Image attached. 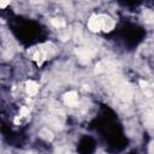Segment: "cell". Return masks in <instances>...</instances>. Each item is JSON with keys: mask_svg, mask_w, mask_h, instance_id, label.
<instances>
[{"mask_svg": "<svg viewBox=\"0 0 154 154\" xmlns=\"http://www.w3.org/2000/svg\"><path fill=\"white\" fill-rule=\"evenodd\" d=\"M52 24H53L55 28L60 29V28H65L66 22H65L63 18H53V19H52Z\"/></svg>", "mask_w": 154, "mask_h": 154, "instance_id": "cell-5", "label": "cell"}, {"mask_svg": "<svg viewBox=\"0 0 154 154\" xmlns=\"http://www.w3.org/2000/svg\"><path fill=\"white\" fill-rule=\"evenodd\" d=\"M26 91H28V94L29 95H35L37 91H38V85H37V83H35L34 81H29V82H26Z\"/></svg>", "mask_w": 154, "mask_h": 154, "instance_id": "cell-4", "label": "cell"}, {"mask_svg": "<svg viewBox=\"0 0 154 154\" xmlns=\"http://www.w3.org/2000/svg\"><path fill=\"white\" fill-rule=\"evenodd\" d=\"M78 100V95L76 91H69L64 95V102L69 106H76Z\"/></svg>", "mask_w": 154, "mask_h": 154, "instance_id": "cell-3", "label": "cell"}, {"mask_svg": "<svg viewBox=\"0 0 154 154\" xmlns=\"http://www.w3.org/2000/svg\"><path fill=\"white\" fill-rule=\"evenodd\" d=\"M8 5V1H0V7H6Z\"/></svg>", "mask_w": 154, "mask_h": 154, "instance_id": "cell-9", "label": "cell"}, {"mask_svg": "<svg viewBox=\"0 0 154 154\" xmlns=\"http://www.w3.org/2000/svg\"><path fill=\"white\" fill-rule=\"evenodd\" d=\"M42 137H45V138H47V140H52V134H51V131H48L47 129H45V130H42Z\"/></svg>", "mask_w": 154, "mask_h": 154, "instance_id": "cell-6", "label": "cell"}, {"mask_svg": "<svg viewBox=\"0 0 154 154\" xmlns=\"http://www.w3.org/2000/svg\"><path fill=\"white\" fill-rule=\"evenodd\" d=\"M100 16H101V30H105V31L112 30L114 26L113 19L108 16H103V14H100Z\"/></svg>", "mask_w": 154, "mask_h": 154, "instance_id": "cell-1", "label": "cell"}, {"mask_svg": "<svg viewBox=\"0 0 154 154\" xmlns=\"http://www.w3.org/2000/svg\"><path fill=\"white\" fill-rule=\"evenodd\" d=\"M29 108H26V107H22V109H20V116L22 117H25V116H28L29 114Z\"/></svg>", "mask_w": 154, "mask_h": 154, "instance_id": "cell-8", "label": "cell"}, {"mask_svg": "<svg viewBox=\"0 0 154 154\" xmlns=\"http://www.w3.org/2000/svg\"><path fill=\"white\" fill-rule=\"evenodd\" d=\"M88 26L93 31L101 30V16H93L88 23Z\"/></svg>", "mask_w": 154, "mask_h": 154, "instance_id": "cell-2", "label": "cell"}, {"mask_svg": "<svg viewBox=\"0 0 154 154\" xmlns=\"http://www.w3.org/2000/svg\"><path fill=\"white\" fill-rule=\"evenodd\" d=\"M75 40L78 42L82 41V31L79 29H76V31H75Z\"/></svg>", "mask_w": 154, "mask_h": 154, "instance_id": "cell-7", "label": "cell"}]
</instances>
